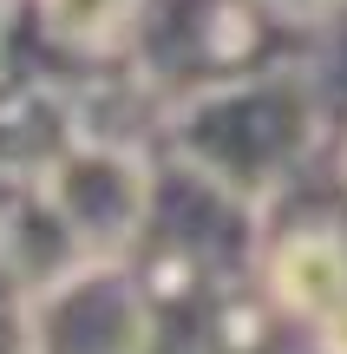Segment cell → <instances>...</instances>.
Masks as SVG:
<instances>
[{"label":"cell","instance_id":"cell-1","mask_svg":"<svg viewBox=\"0 0 347 354\" xmlns=\"http://www.w3.org/2000/svg\"><path fill=\"white\" fill-rule=\"evenodd\" d=\"M26 354H144L151 342V308L144 289L112 269V256L66 269L59 282L33 289L20 322Z\"/></svg>","mask_w":347,"mask_h":354},{"label":"cell","instance_id":"cell-2","mask_svg":"<svg viewBox=\"0 0 347 354\" xmlns=\"http://www.w3.org/2000/svg\"><path fill=\"white\" fill-rule=\"evenodd\" d=\"M275 308L301 322L321 354H347V243L328 230H301L269 256Z\"/></svg>","mask_w":347,"mask_h":354},{"label":"cell","instance_id":"cell-3","mask_svg":"<svg viewBox=\"0 0 347 354\" xmlns=\"http://www.w3.org/2000/svg\"><path fill=\"white\" fill-rule=\"evenodd\" d=\"M125 13V0H46V20L59 26V33H105V26Z\"/></svg>","mask_w":347,"mask_h":354}]
</instances>
